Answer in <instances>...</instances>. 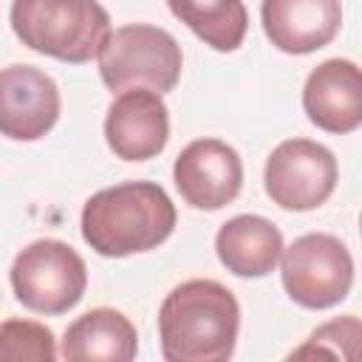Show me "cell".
<instances>
[{"instance_id":"cell-1","label":"cell","mask_w":362,"mask_h":362,"mask_svg":"<svg viewBox=\"0 0 362 362\" xmlns=\"http://www.w3.org/2000/svg\"><path fill=\"white\" fill-rule=\"evenodd\" d=\"M238 331V297L218 280H184L158 308V345L167 362H226Z\"/></svg>"},{"instance_id":"cell-2","label":"cell","mask_w":362,"mask_h":362,"mask_svg":"<svg viewBox=\"0 0 362 362\" xmlns=\"http://www.w3.org/2000/svg\"><path fill=\"white\" fill-rule=\"evenodd\" d=\"M175 204L153 181H122L82 206V238L102 257H127L161 246L175 229Z\"/></svg>"},{"instance_id":"cell-3","label":"cell","mask_w":362,"mask_h":362,"mask_svg":"<svg viewBox=\"0 0 362 362\" xmlns=\"http://www.w3.org/2000/svg\"><path fill=\"white\" fill-rule=\"evenodd\" d=\"M11 28L25 48L82 65L107 42L110 17L99 0H11Z\"/></svg>"},{"instance_id":"cell-4","label":"cell","mask_w":362,"mask_h":362,"mask_svg":"<svg viewBox=\"0 0 362 362\" xmlns=\"http://www.w3.org/2000/svg\"><path fill=\"white\" fill-rule=\"evenodd\" d=\"M96 59L102 82L116 93L133 88L167 93L178 85L184 68V54L175 37L147 23H130L110 31Z\"/></svg>"},{"instance_id":"cell-5","label":"cell","mask_w":362,"mask_h":362,"mask_svg":"<svg viewBox=\"0 0 362 362\" xmlns=\"http://www.w3.org/2000/svg\"><path fill=\"white\" fill-rule=\"evenodd\" d=\"M14 297L37 314L71 311L88 288V266L74 246L57 238H40L17 252L8 272Z\"/></svg>"},{"instance_id":"cell-6","label":"cell","mask_w":362,"mask_h":362,"mask_svg":"<svg viewBox=\"0 0 362 362\" xmlns=\"http://www.w3.org/2000/svg\"><path fill=\"white\" fill-rule=\"evenodd\" d=\"M280 280L297 305L322 311L348 297L354 286V257L339 238L308 232L283 249Z\"/></svg>"},{"instance_id":"cell-7","label":"cell","mask_w":362,"mask_h":362,"mask_svg":"<svg viewBox=\"0 0 362 362\" xmlns=\"http://www.w3.org/2000/svg\"><path fill=\"white\" fill-rule=\"evenodd\" d=\"M334 153L311 139H286L266 158V195L288 212H308L322 206L337 189Z\"/></svg>"},{"instance_id":"cell-8","label":"cell","mask_w":362,"mask_h":362,"mask_svg":"<svg viewBox=\"0 0 362 362\" xmlns=\"http://www.w3.org/2000/svg\"><path fill=\"white\" fill-rule=\"evenodd\" d=\"M173 181L192 209L215 212L238 198L243 187V161L238 150L221 139H195L178 153Z\"/></svg>"},{"instance_id":"cell-9","label":"cell","mask_w":362,"mask_h":362,"mask_svg":"<svg viewBox=\"0 0 362 362\" xmlns=\"http://www.w3.org/2000/svg\"><path fill=\"white\" fill-rule=\"evenodd\" d=\"M170 110L158 90H122L105 116V141L122 161H147L167 147Z\"/></svg>"},{"instance_id":"cell-10","label":"cell","mask_w":362,"mask_h":362,"mask_svg":"<svg viewBox=\"0 0 362 362\" xmlns=\"http://www.w3.org/2000/svg\"><path fill=\"white\" fill-rule=\"evenodd\" d=\"M59 119V88L34 65H8L0 74V130L11 141H37Z\"/></svg>"},{"instance_id":"cell-11","label":"cell","mask_w":362,"mask_h":362,"mask_svg":"<svg viewBox=\"0 0 362 362\" xmlns=\"http://www.w3.org/2000/svg\"><path fill=\"white\" fill-rule=\"evenodd\" d=\"M303 110L325 133L362 127V68L342 57L320 62L303 85Z\"/></svg>"},{"instance_id":"cell-12","label":"cell","mask_w":362,"mask_h":362,"mask_svg":"<svg viewBox=\"0 0 362 362\" xmlns=\"http://www.w3.org/2000/svg\"><path fill=\"white\" fill-rule=\"evenodd\" d=\"M260 20L269 42L283 54H311L342 25L339 0H263Z\"/></svg>"},{"instance_id":"cell-13","label":"cell","mask_w":362,"mask_h":362,"mask_svg":"<svg viewBox=\"0 0 362 362\" xmlns=\"http://www.w3.org/2000/svg\"><path fill=\"white\" fill-rule=\"evenodd\" d=\"M139 354V334L127 314L119 308H90L76 317L62 337L59 356L68 362H130Z\"/></svg>"},{"instance_id":"cell-14","label":"cell","mask_w":362,"mask_h":362,"mask_svg":"<svg viewBox=\"0 0 362 362\" xmlns=\"http://www.w3.org/2000/svg\"><path fill=\"white\" fill-rule=\"evenodd\" d=\"M283 235L263 215H235L215 235L218 260L235 277H266L283 257Z\"/></svg>"},{"instance_id":"cell-15","label":"cell","mask_w":362,"mask_h":362,"mask_svg":"<svg viewBox=\"0 0 362 362\" xmlns=\"http://www.w3.org/2000/svg\"><path fill=\"white\" fill-rule=\"evenodd\" d=\"M167 6L175 20L215 51H238L246 37L249 14L243 0H167Z\"/></svg>"},{"instance_id":"cell-16","label":"cell","mask_w":362,"mask_h":362,"mask_svg":"<svg viewBox=\"0 0 362 362\" xmlns=\"http://www.w3.org/2000/svg\"><path fill=\"white\" fill-rule=\"evenodd\" d=\"M291 359L308 356H331V359H351L362 362V320L354 314L337 317L322 322L308 334V339L288 354Z\"/></svg>"},{"instance_id":"cell-17","label":"cell","mask_w":362,"mask_h":362,"mask_svg":"<svg viewBox=\"0 0 362 362\" xmlns=\"http://www.w3.org/2000/svg\"><path fill=\"white\" fill-rule=\"evenodd\" d=\"M57 356V339L51 328L31 320H6L0 325V359L20 362H51Z\"/></svg>"},{"instance_id":"cell-18","label":"cell","mask_w":362,"mask_h":362,"mask_svg":"<svg viewBox=\"0 0 362 362\" xmlns=\"http://www.w3.org/2000/svg\"><path fill=\"white\" fill-rule=\"evenodd\" d=\"M359 223H362V221H359Z\"/></svg>"}]
</instances>
